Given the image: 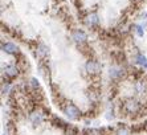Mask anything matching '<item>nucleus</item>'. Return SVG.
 <instances>
[{
	"mask_svg": "<svg viewBox=\"0 0 147 135\" xmlns=\"http://www.w3.org/2000/svg\"><path fill=\"white\" fill-rule=\"evenodd\" d=\"M64 113H65V115L70 121H77V119H80V117H81L80 109L76 105H73V103H66L65 107H64Z\"/></svg>",
	"mask_w": 147,
	"mask_h": 135,
	"instance_id": "obj_1",
	"label": "nucleus"
},
{
	"mask_svg": "<svg viewBox=\"0 0 147 135\" xmlns=\"http://www.w3.org/2000/svg\"><path fill=\"white\" fill-rule=\"evenodd\" d=\"M135 90H137L138 94H144L147 91V81H143V80H140L135 84Z\"/></svg>",
	"mask_w": 147,
	"mask_h": 135,
	"instance_id": "obj_11",
	"label": "nucleus"
},
{
	"mask_svg": "<svg viewBox=\"0 0 147 135\" xmlns=\"http://www.w3.org/2000/svg\"><path fill=\"white\" fill-rule=\"evenodd\" d=\"M1 49H3L4 53L7 54H17L19 53V47L13 43H5V44H1Z\"/></svg>",
	"mask_w": 147,
	"mask_h": 135,
	"instance_id": "obj_7",
	"label": "nucleus"
},
{
	"mask_svg": "<svg viewBox=\"0 0 147 135\" xmlns=\"http://www.w3.org/2000/svg\"><path fill=\"white\" fill-rule=\"evenodd\" d=\"M134 28V32L137 33L138 37H143V34H144V29H143V25H133Z\"/></svg>",
	"mask_w": 147,
	"mask_h": 135,
	"instance_id": "obj_13",
	"label": "nucleus"
},
{
	"mask_svg": "<svg viewBox=\"0 0 147 135\" xmlns=\"http://www.w3.org/2000/svg\"><path fill=\"white\" fill-rule=\"evenodd\" d=\"M36 56L38 58H45L48 56V48L45 47L44 44L37 45V48H36Z\"/></svg>",
	"mask_w": 147,
	"mask_h": 135,
	"instance_id": "obj_10",
	"label": "nucleus"
},
{
	"mask_svg": "<svg viewBox=\"0 0 147 135\" xmlns=\"http://www.w3.org/2000/svg\"><path fill=\"white\" fill-rule=\"evenodd\" d=\"M72 40L74 41L76 44H85L88 41V33L84 29H74L72 32Z\"/></svg>",
	"mask_w": 147,
	"mask_h": 135,
	"instance_id": "obj_3",
	"label": "nucleus"
},
{
	"mask_svg": "<svg viewBox=\"0 0 147 135\" xmlns=\"http://www.w3.org/2000/svg\"><path fill=\"white\" fill-rule=\"evenodd\" d=\"M3 73L9 78L17 77V76H19V68L13 64H8V65H5V66H3Z\"/></svg>",
	"mask_w": 147,
	"mask_h": 135,
	"instance_id": "obj_6",
	"label": "nucleus"
},
{
	"mask_svg": "<svg viewBox=\"0 0 147 135\" xmlns=\"http://www.w3.org/2000/svg\"><path fill=\"white\" fill-rule=\"evenodd\" d=\"M117 135H129V131H127L126 128H121V130H118Z\"/></svg>",
	"mask_w": 147,
	"mask_h": 135,
	"instance_id": "obj_15",
	"label": "nucleus"
},
{
	"mask_svg": "<svg viewBox=\"0 0 147 135\" xmlns=\"http://www.w3.org/2000/svg\"><path fill=\"white\" fill-rule=\"evenodd\" d=\"M85 69L90 76H96L101 72V64L96 60H89V61H86Z\"/></svg>",
	"mask_w": 147,
	"mask_h": 135,
	"instance_id": "obj_4",
	"label": "nucleus"
},
{
	"mask_svg": "<svg viewBox=\"0 0 147 135\" xmlns=\"http://www.w3.org/2000/svg\"><path fill=\"white\" fill-rule=\"evenodd\" d=\"M85 23H86V25L90 28L97 27L99 24V16L97 14H89L85 17Z\"/></svg>",
	"mask_w": 147,
	"mask_h": 135,
	"instance_id": "obj_8",
	"label": "nucleus"
},
{
	"mask_svg": "<svg viewBox=\"0 0 147 135\" xmlns=\"http://www.w3.org/2000/svg\"><path fill=\"white\" fill-rule=\"evenodd\" d=\"M3 135H7V134H5V132H4V134H3Z\"/></svg>",
	"mask_w": 147,
	"mask_h": 135,
	"instance_id": "obj_16",
	"label": "nucleus"
},
{
	"mask_svg": "<svg viewBox=\"0 0 147 135\" xmlns=\"http://www.w3.org/2000/svg\"><path fill=\"white\" fill-rule=\"evenodd\" d=\"M135 64L139 65V66L147 68V58L144 57L143 54H138V56H135Z\"/></svg>",
	"mask_w": 147,
	"mask_h": 135,
	"instance_id": "obj_12",
	"label": "nucleus"
},
{
	"mask_svg": "<svg viewBox=\"0 0 147 135\" xmlns=\"http://www.w3.org/2000/svg\"><path fill=\"white\" fill-rule=\"evenodd\" d=\"M29 119H31V122L33 123L34 126H38V125L42 123V121H44V114L40 113V111H37V110H34L33 113H31Z\"/></svg>",
	"mask_w": 147,
	"mask_h": 135,
	"instance_id": "obj_9",
	"label": "nucleus"
},
{
	"mask_svg": "<svg viewBox=\"0 0 147 135\" xmlns=\"http://www.w3.org/2000/svg\"><path fill=\"white\" fill-rule=\"evenodd\" d=\"M11 90H12V85H11L9 82H5V84L1 85V93H3V94H8Z\"/></svg>",
	"mask_w": 147,
	"mask_h": 135,
	"instance_id": "obj_14",
	"label": "nucleus"
},
{
	"mask_svg": "<svg viewBox=\"0 0 147 135\" xmlns=\"http://www.w3.org/2000/svg\"><path fill=\"white\" fill-rule=\"evenodd\" d=\"M125 76V69L119 65H114V66H110L109 69V77L111 80H121V78Z\"/></svg>",
	"mask_w": 147,
	"mask_h": 135,
	"instance_id": "obj_5",
	"label": "nucleus"
},
{
	"mask_svg": "<svg viewBox=\"0 0 147 135\" xmlns=\"http://www.w3.org/2000/svg\"><path fill=\"white\" fill-rule=\"evenodd\" d=\"M123 107H125L126 113H129V114H135V113H138V111L140 110L142 105H140V103L137 101V99H134V98H130V99H127V101L125 102Z\"/></svg>",
	"mask_w": 147,
	"mask_h": 135,
	"instance_id": "obj_2",
	"label": "nucleus"
}]
</instances>
